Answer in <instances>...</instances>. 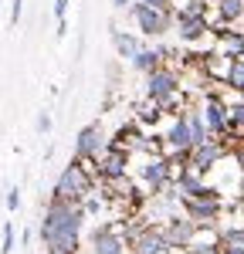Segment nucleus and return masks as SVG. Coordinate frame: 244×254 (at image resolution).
I'll return each instance as SVG.
<instances>
[{
    "label": "nucleus",
    "mask_w": 244,
    "mask_h": 254,
    "mask_svg": "<svg viewBox=\"0 0 244 254\" xmlns=\"http://www.w3.org/2000/svg\"><path fill=\"white\" fill-rule=\"evenodd\" d=\"M55 34H58V38H64V34H68V20H58V31H55Z\"/></svg>",
    "instance_id": "cd10ccee"
},
{
    "label": "nucleus",
    "mask_w": 244,
    "mask_h": 254,
    "mask_svg": "<svg viewBox=\"0 0 244 254\" xmlns=\"http://www.w3.org/2000/svg\"><path fill=\"white\" fill-rule=\"evenodd\" d=\"M142 3H153V7H173V0H142Z\"/></svg>",
    "instance_id": "bb28decb"
},
{
    "label": "nucleus",
    "mask_w": 244,
    "mask_h": 254,
    "mask_svg": "<svg viewBox=\"0 0 244 254\" xmlns=\"http://www.w3.org/2000/svg\"><path fill=\"white\" fill-rule=\"evenodd\" d=\"M129 14H132V20H136L142 38H163V34H170L177 27V10L173 7H153V3L136 0L129 7Z\"/></svg>",
    "instance_id": "7ed1b4c3"
},
{
    "label": "nucleus",
    "mask_w": 244,
    "mask_h": 254,
    "mask_svg": "<svg viewBox=\"0 0 244 254\" xmlns=\"http://www.w3.org/2000/svg\"><path fill=\"white\" fill-rule=\"evenodd\" d=\"M183 214H190L200 227H214L217 224V217H221V200H217V193H200V196H186V200H180Z\"/></svg>",
    "instance_id": "1a4fd4ad"
},
{
    "label": "nucleus",
    "mask_w": 244,
    "mask_h": 254,
    "mask_svg": "<svg viewBox=\"0 0 244 254\" xmlns=\"http://www.w3.org/2000/svg\"><path fill=\"white\" fill-rule=\"evenodd\" d=\"M92 190H95V173H88V166H85L81 159H71V163L58 173L55 187H51V196H61V200H75V203H81Z\"/></svg>",
    "instance_id": "f03ea898"
},
{
    "label": "nucleus",
    "mask_w": 244,
    "mask_h": 254,
    "mask_svg": "<svg viewBox=\"0 0 244 254\" xmlns=\"http://www.w3.org/2000/svg\"><path fill=\"white\" fill-rule=\"evenodd\" d=\"M231 92L244 95V55H234L231 58V71H227V81H224Z\"/></svg>",
    "instance_id": "f3484780"
},
{
    "label": "nucleus",
    "mask_w": 244,
    "mask_h": 254,
    "mask_svg": "<svg viewBox=\"0 0 244 254\" xmlns=\"http://www.w3.org/2000/svg\"><path fill=\"white\" fill-rule=\"evenodd\" d=\"M132 3H136V0H112V7H116V10H129Z\"/></svg>",
    "instance_id": "a878e982"
},
{
    "label": "nucleus",
    "mask_w": 244,
    "mask_h": 254,
    "mask_svg": "<svg viewBox=\"0 0 244 254\" xmlns=\"http://www.w3.org/2000/svg\"><path fill=\"white\" fill-rule=\"evenodd\" d=\"M105 146H109V142H105V129H102L99 122H88L78 136H75V153H71V159L95 163V159L102 156V149H105Z\"/></svg>",
    "instance_id": "6e6552de"
},
{
    "label": "nucleus",
    "mask_w": 244,
    "mask_h": 254,
    "mask_svg": "<svg viewBox=\"0 0 244 254\" xmlns=\"http://www.w3.org/2000/svg\"><path fill=\"white\" fill-rule=\"evenodd\" d=\"M231 156H234V163L241 166V173H244V146H238V149H231Z\"/></svg>",
    "instance_id": "393cba45"
},
{
    "label": "nucleus",
    "mask_w": 244,
    "mask_h": 254,
    "mask_svg": "<svg viewBox=\"0 0 244 254\" xmlns=\"http://www.w3.org/2000/svg\"><path fill=\"white\" fill-rule=\"evenodd\" d=\"M20 10H24V0H14L10 3V24L17 27V20H20Z\"/></svg>",
    "instance_id": "b1692460"
},
{
    "label": "nucleus",
    "mask_w": 244,
    "mask_h": 254,
    "mask_svg": "<svg viewBox=\"0 0 244 254\" xmlns=\"http://www.w3.org/2000/svg\"><path fill=\"white\" fill-rule=\"evenodd\" d=\"M125 170H129V149H122V146H116V142L105 146L102 156L95 159V176H99L102 183L125 176Z\"/></svg>",
    "instance_id": "9d476101"
},
{
    "label": "nucleus",
    "mask_w": 244,
    "mask_h": 254,
    "mask_svg": "<svg viewBox=\"0 0 244 254\" xmlns=\"http://www.w3.org/2000/svg\"><path fill=\"white\" fill-rule=\"evenodd\" d=\"M173 176H177L173 159L163 156V153H160V156L142 159V166H139V183L146 187V193H149V196H163L166 187H173Z\"/></svg>",
    "instance_id": "20e7f679"
},
{
    "label": "nucleus",
    "mask_w": 244,
    "mask_h": 254,
    "mask_svg": "<svg viewBox=\"0 0 244 254\" xmlns=\"http://www.w3.org/2000/svg\"><path fill=\"white\" fill-rule=\"evenodd\" d=\"M3 200H7V210L17 214L20 210V187H7V196H3Z\"/></svg>",
    "instance_id": "412c9836"
},
{
    "label": "nucleus",
    "mask_w": 244,
    "mask_h": 254,
    "mask_svg": "<svg viewBox=\"0 0 244 254\" xmlns=\"http://www.w3.org/2000/svg\"><path fill=\"white\" fill-rule=\"evenodd\" d=\"M224 156H231V146L224 142V139L210 136L207 142L200 146H193V153H190V170H197V173H207V170H214Z\"/></svg>",
    "instance_id": "9b49d317"
},
{
    "label": "nucleus",
    "mask_w": 244,
    "mask_h": 254,
    "mask_svg": "<svg viewBox=\"0 0 244 254\" xmlns=\"http://www.w3.org/2000/svg\"><path fill=\"white\" fill-rule=\"evenodd\" d=\"M227 116H231V129L244 132V95H241V102H227Z\"/></svg>",
    "instance_id": "6ab92c4d"
},
{
    "label": "nucleus",
    "mask_w": 244,
    "mask_h": 254,
    "mask_svg": "<svg viewBox=\"0 0 244 254\" xmlns=\"http://www.w3.org/2000/svg\"><path fill=\"white\" fill-rule=\"evenodd\" d=\"M180 75L173 71V68H166L160 64L156 71H149L146 75V98H153V102H160L163 109H173V102L180 95Z\"/></svg>",
    "instance_id": "39448f33"
},
{
    "label": "nucleus",
    "mask_w": 244,
    "mask_h": 254,
    "mask_svg": "<svg viewBox=\"0 0 244 254\" xmlns=\"http://www.w3.org/2000/svg\"><path fill=\"white\" fill-rule=\"evenodd\" d=\"M109 34H112V44H116V55H119V58H129V61H132V55L142 48V44L132 38L129 31H122V27H116V24L109 27Z\"/></svg>",
    "instance_id": "2eb2a0df"
},
{
    "label": "nucleus",
    "mask_w": 244,
    "mask_h": 254,
    "mask_svg": "<svg viewBox=\"0 0 244 254\" xmlns=\"http://www.w3.org/2000/svg\"><path fill=\"white\" fill-rule=\"evenodd\" d=\"M217 14L224 24H234L244 17V0H217Z\"/></svg>",
    "instance_id": "a211bd4d"
},
{
    "label": "nucleus",
    "mask_w": 244,
    "mask_h": 254,
    "mask_svg": "<svg viewBox=\"0 0 244 254\" xmlns=\"http://www.w3.org/2000/svg\"><path fill=\"white\" fill-rule=\"evenodd\" d=\"M207 31H214L210 20H207V10L203 14H177V38H180V44H193V41L207 38Z\"/></svg>",
    "instance_id": "ddd939ff"
},
{
    "label": "nucleus",
    "mask_w": 244,
    "mask_h": 254,
    "mask_svg": "<svg viewBox=\"0 0 244 254\" xmlns=\"http://www.w3.org/2000/svg\"><path fill=\"white\" fill-rule=\"evenodd\" d=\"M68 3H71V0H55V17L58 20L68 17Z\"/></svg>",
    "instance_id": "5701e85b"
},
{
    "label": "nucleus",
    "mask_w": 244,
    "mask_h": 254,
    "mask_svg": "<svg viewBox=\"0 0 244 254\" xmlns=\"http://www.w3.org/2000/svg\"><path fill=\"white\" fill-rule=\"evenodd\" d=\"M85 220H88V214H85L81 203L61 200V196H48L41 224H38V237H41L44 254H78Z\"/></svg>",
    "instance_id": "f257e3e1"
},
{
    "label": "nucleus",
    "mask_w": 244,
    "mask_h": 254,
    "mask_svg": "<svg viewBox=\"0 0 244 254\" xmlns=\"http://www.w3.org/2000/svg\"><path fill=\"white\" fill-rule=\"evenodd\" d=\"M217 51L224 55H244V34L241 31H227V27H217Z\"/></svg>",
    "instance_id": "dca6fc26"
},
{
    "label": "nucleus",
    "mask_w": 244,
    "mask_h": 254,
    "mask_svg": "<svg viewBox=\"0 0 244 254\" xmlns=\"http://www.w3.org/2000/svg\"><path fill=\"white\" fill-rule=\"evenodd\" d=\"M207 3H217V0H207Z\"/></svg>",
    "instance_id": "c85d7f7f"
},
{
    "label": "nucleus",
    "mask_w": 244,
    "mask_h": 254,
    "mask_svg": "<svg viewBox=\"0 0 244 254\" xmlns=\"http://www.w3.org/2000/svg\"><path fill=\"white\" fill-rule=\"evenodd\" d=\"M163 61H166V51H163V48H146V44H142L139 51L132 55L129 64H132L139 75H149V71H156V68H160Z\"/></svg>",
    "instance_id": "4468645a"
},
{
    "label": "nucleus",
    "mask_w": 244,
    "mask_h": 254,
    "mask_svg": "<svg viewBox=\"0 0 244 254\" xmlns=\"http://www.w3.org/2000/svg\"><path fill=\"white\" fill-rule=\"evenodd\" d=\"M34 129H38L41 136H48V132H51V116H48V112H38V122H34Z\"/></svg>",
    "instance_id": "4be33fe9"
},
{
    "label": "nucleus",
    "mask_w": 244,
    "mask_h": 254,
    "mask_svg": "<svg viewBox=\"0 0 244 254\" xmlns=\"http://www.w3.org/2000/svg\"><path fill=\"white\" fill-rule=\"evenodd\" d=\"M200 112H203V119H207V126H210V136L224 139L227 132H231V116H227V102H224L221 95L207 92V95L200 98Z\"/></svg>",
    "instance_id": "f8f14e48"
},
{
    "label": "nucleus",
    "mask_w": 244,
    "mask_h": 254,
    "mask_svg": "<svg viewBox=\"0 0 244 254\" xmlns=\"http://www.w3.org/2000/svg\"><path fill=\"white\" fill-rule=\"evenodd\" d=\"M197 231H200V224H197L190 214H170V217H166V224H163L166 244H170L173 251H186V248L193 244Z\"/></svg>",
    "instance_id": "0eeeda50"
},
{
    "label": "nucleus",
    "mask_w": 244,
    "mask_h": 254,
    "mask_svg": "<svg viewBox=\"0 0 244 254\" xmlns=\"http://www.w3.org/2000/svg\"><path fill=\"white\" fill-rule=\"evenodd\" d=\"M14 220H3V227H0V254H14Z\"/></svg>",
    "instance_id": "aec40b11"
},
{
    "label": "nucleus",
    "mask_w": 244,
    "mask_h": 254,
    "mask_svg": "<svg viewBox=\"0 0 244 254\" xmlns=\"http://www.w3.org/2000/svg\"><path fill=\"white\" fill-rule=\"evenodd\" d=\"M125 237H129V254H177L166 244L163 227H153V224H142L136 231H129Z\"/></svg>",
    "instance_id": "423d86ee"
}]
</instances>
